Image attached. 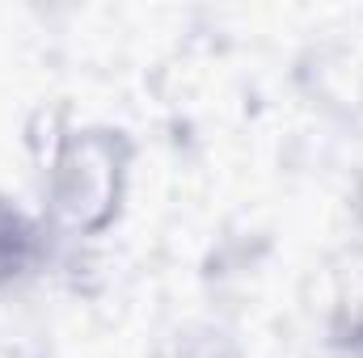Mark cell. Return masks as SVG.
Here are the masks:
<instances>
[{
	"label": "cell",
	"instance_id": "obj_1",
	"mask_svg": "<svg viewBox=\"0 0 363 358\" xmlns=\"http://www.w3.org/2000/svg\"><path fill=\"white\" fill-rule=\"evenodd\" d=\"M131 165H135V139L123 127L110 122L72 127L60 156L43 173L47 232L72 245L101 241L127 207Z\"/></svg>",
	"mask_w": 363,
	"mask_h": 358
},
{
	"label": "cell",
	"instance_id": "obj_2",
	"mask_svg": "<svg viewBox=\"0 0 363 358\" xmlns=\"http://www.w3.org/2000/svg\"><path fill=\"white\" fill-rule=\"evenodd\" d=\"M47 224L26 215L4 190H0V282H9L21 270L47 262Z\"/></svg>",
	"mask_w": 363,
	"mask_h": 358
},
{
	"label": "cell",
	"instance_id": "obj_3",
	"mask_svg": "<svg viewBox=\"0 0 363 358\" xmlns=\"http://www.w3.org/2000/svg\"><path fill=\"white\" fill-rule=\"evenodd\" d=\"M72 127H77V122H72L68 110L55 105V101L30 110V118H26V152H30V161L38 165V173L51 169V161L60 156V148H64V139L72 135Z\"/></svg>",
	"mask_w": 363,
	"mask_h": 358
},
{
	"label": "cell",
	"instance_id": "obj_4",
	"mask_svg": "<svg viewBox=\"0 0 363 358\" xmlns=\"http://www.w3.org/2000/svg\"><path fill=\"white\" fill-rule=\"evenodd\" d=\"M334 346L347 350L351 358H363V312H351V316L334 321Z\"/></svg>",
	"mask_w": 363,
	"mask_h": 358
}]
</instances>
